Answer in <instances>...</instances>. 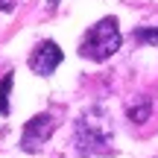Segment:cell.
Instances as JSON below:
<instances>
[{
	"label": "cell",
	"mask_w": 158,
	"mask_h": 158,
	"mask_svg": "<svg viewBox=\"0 0 158 158\" xmlns=\"http://www.w3.org/2000/svg\"><path fill=\"white\" fill-rule=\"evenodd\" d=\"M117 50H120V29L114 18H102L100 23H94L79 44V53L91 62H106Z\"/></svg>",
	"instance_id": "obj_1"
},
{
	"label": "cell",
	"mask_w": 158,
	"mask_h": 158,
	"mask_svg": "<svg viewBox=\"0 0 158 158\" xmlns=\"http://www.w3.org/2000/svg\"><path fill=\"white\" fill-rule=\"evenodd\" d=\"M76 141H79V152L82 155H100V152H108L111 135L108 132H100L91 123V117H85L79 123V129H76Z\"/></svg>",
	"instance_id": "obj_2"
},
{
	"label": "cell",
	"mask_w": 158,
	"mask_h": 158,
	"mask_svg": "<svg viewBox=\"0 0 158 158\" xmlns=\"http://www.w3.org/2000/svg\"><path fill=\"white\" fill-rule=\"evenodd\" d=\"M53 117L50 114H38V117H32L27 126H23V135H21V147L27 149V152H38L41 143H47V138L53 135Z\"/></svg>",
	"instance_id": "obj_3"
},
{
	"label": "cell",
	"mask_w": 158,
	"mask_h": 158,
	"mask_svg": "<svg viewBox=\"0 0 158 158\" xmlns=\"http://www.w3.org/2000/svg\"><path fill=\"white\" fill-rule=\"evenodd\" d=\"M59 64H62V50H59L56 41H41L32 50V56H29V68L38 76H50Z\"/></svg>",
	"instance_id": "obj_4"
},
{
	"label": "cell",
	"mask_w": 158,
	"mask_h": 158,
	"mask_svg": "<svg viewBox=\"0 0 158 158\" xmlns=\"http://www.w3.org/2000/svg\"><path fill=\"white\" fill-rule=\"evenodd\" d=\"M9 91H12V73H6L0 82V114H9Z\"/></svg>",
	"instance_id": "obj_5"
},
{
	"label": "cell",
	"mask_w": 158,
	"mask_h": 158,
	"mask_svg": "<svg viewBox=\"0 0 158 158\" xmlns=\"http://www.w3.org/2000/svg\"><path fill=\"white\" fill-rule=\"evenodd\" d=\"M135 38L141 41V44H158V29H138Z\"/></svg>",
	"instance_id": "obj_6"
}]
</instances>
